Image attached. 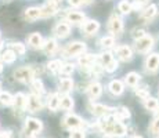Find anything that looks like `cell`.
I'll return each mask as SVG.
<instances>
[{
	"label": "cell",
	"instance_id": "cell-48",
	"mask_svg": "<svg viewBox=\"0 0 159 138\" xmlns=\"http://www.w3.org/2000/svg\"><path fill=\"white\" fill-rule=\"evenodd\" d=\"M133 138H143V137H140V136H134Z\"/></svg>",
	"mask_w": 159,
	"mask_h": 138
},
{
	"label": "cell",
	"instance_id": "cell-45",
	"mask_svg": "<svg viewBox=\"0 0 159 138\" xmlns=\"http://www.w3.org/2000/svg\"><path fill=\"white\" fill-rule=\"evenodd\" d=\"M11 131L10 130H4V131H0V138H11Z\"/></svg>",
	"mask_w": 159,
	"mask_h": 138
},
{
	"label": "cell",
	"instance_id": "cell-19",
	"mask_svg": "<svg viewBox=\"0 0 159 138\" xmlns=\"http://www.w3.org/2000/svg\"><path fill=\"white\" fill-rule=\"evenodd\" d=\"M109 91H111L114 96H120L122 93H123V84H122V82L119 80H112L111 83H109Z\"/></svg>",
	"mask_w": 159,
	"mask_h": 138
},
{
	"label": "cell",
	"instance_id": "cell-21",
	"mask_svg": "<svg viewBox=\"0 0 159 138\" xmlns=\"http://www.w3.org/2000/svg\"><path fill=\"white\" fill-rule=\"evenodd\" d=\"M102 93V87L100 83H93V84L89 87V94L91 98H98Z\"/></svg>",
	"mask_w": 159,
	"mask_h": 138
},
{
	"label": "cell",
	"instance_id": "cell-18",
	"mask_svg": "<svg viewBox=\"0 0 159 138\" xmlns=\"http://www.w3.org/2000/svg\"><path fill=\"white\" fill-rule=\"evenodd\" d=\"M66 20L72 24H80L84 21V14L79 13V11H68L66 14Z\"/></svg>",
	"mask_w": 159,
	"mask_h": 138
},
{
	"label": "cell",
	"instance_id": "cell-5",
	"mask_svg": "<svg viewBox=\"0 0 159 138\" xmlns=\"http://www.w3.org/2000/svg\"><path fill=\"white\" fill-rule=\"evenodd\" d=\"M43 128V124L39 119H33V118H29L26 119V123H25V133L28 136H33V134H38L42 131Z\"/></svg>",
	"mask_w": 159,
	"mask_h": 138
},
{
	"label": "cell",
	"instance_id": "cell-40",
	"mask_svg": "<svg viewBox=\"0 0 159 138\" xmlns=\"http://www.w3.org/2000/svg\"><path fill=\"white\" fill-rule=\"evenodd\" d=\"M68 2L71 6H73V7H79V6H83V4L90 3L91 0H68Z\"/></svg>",
	"mask_w": 159,
	"mask_h": 138
},
{
	"label": "cell",
	"instance_id": "cell-11",
	"mask_svg": "<svg viewBox=\"0 0 159 138\" xmlns=\"http://www.w3.org/2000/svg\"><path fill=\"white\" fill-rule=\"evenodd\" d=\"M145 65H147V69L151 70V72H155L158 68H159V54L154 53L151 55H148L145 61Z\"/></svg>",
	"mask_w": 159,
	"mask_h": 138
},
{
	"label": "cell",
	"instance_id": "cell-14",
	"mask_svg": "<svg viewBox=\"0 0 159 138\" xmlns=\"http://www.w3.org/2000/svg\"><path fill=\"white\" fill-rule=\"evenodd\" d=\"M28 43L32 48H40L43 47V38L40 36V33L35 32L28 38Z\"/></svg>",
	"mask_w": 159,
	"mask_h": 138
},
{
	"label": "cell",
	"instance_id": "cell-8",
	"mask_svg": "<svg viewBox=\"0 0 159 138\" xmlns=\"http://www.w3.org/2000/svg\"><path fill=\"white\" fill-rule=\"evenodd\" d=\"M64 124H65V127H68V128H78V127L84 126V122L76 115H68L65 119H64Z\"/></svg>",
	"mask_w": 159,
	"mask_h": 138
},
{
	"label": "cell",
	"instance_id": "cell-37",
	"mask_svg": "<svg viewBox=\"0 0 159 138\" xmlns=\"http://www.w3.org/2000/svg\"><path fill=\"white\" fill-rule=\"evenodd\" d=\"M73 65L72 64H65V65H62L61 66V69H60V72L61 73H64V75H71V73L73 72Z\"/></svg>",
	"mask_w": 159,
	"mask_h": 138
},
{
	"label": "cell",
	"instance_id": "cell-20",
	"mask_svg": "<svg viewBox=\"0 0 159 138\" xmlns=\"http://www.w3.org/2000/svg\"><path fill=\"white\" fill-rule=\"evenodd\" d=\"M72 88H73V80L72 79L65 78L60 82V91L61 93L66 94V93H69V91H72Z\"/></svg>",
	"mask_w": 159,
	"mask_h": 138
},
{
	"label": "cell",
	"instance_id": "cell-6",
	"mask_svg": "<svg viewBox=\"0 0 159 138\" xmlns=\"http://www.w3.org/2000/svg\"><path fill=\"white\" fill-rule=\"evenodd\" d=\"M154 46V38L148 35H144L136 42V50L139 53H147L149 48Z\"/></svg>",
	"mask_w": 159,
	"mask_h": 138
},
{
	"label": "cell",
	"instance_id": "cell-44",
	"mask_svg": "<svg viewBox=\"0 0 159 138\" xmlns=\"http://www.w3.org/2000/svg\"><path fill=\"white\" fill-rule=\"evenodd\" d=\"M71 138H84V133L82 130H75L72 133V136Z\"/></svg>",
	"mask_w": 159,
	"mask_h": 138
},
{
	"label": "cell",
	"instance_id": "cell-41",
	"mask_svg": "<svg viewBox=\"0 0 159 138\" xmlns=\"http://www.w3.org/2000/svg\"><path fill=\"white\" fill-rule=\"evenodd\" d=\"M136 94L141 98V100H144V101L149 97V93L147 90H144V88H139V90H136Z\"/></svg>",
	"mask_w": 159,
	"mask_h": 138
},
{
	"label": "cell",
	"instance_id": "cell-29",
	"mask_svg": "<svg viewBox=\"0 0 159 138\" xmlns=\"http://www.w3.org/2000/svg\"><path fill=\"white\" fill-rule=\"evenodd\" d=\"M157 11H158V7L155 4H151L149 7H147L145 8V11L143 13V18H145V20H151L152 17H154L155 14H157Z\"/></svg>",
	"mask_w": 159,
	"mask_h": 138
},
{
	"label": "cell",
	"instance_id": "cell-16",
	"mask_svg": "<svg viewBox=\"0 0 159 138\" xmlns=\"http://www.w3.org/2000/svg\"><path fill=\"white\" fill-rule=\"evenodd\" d=\"M94 62H96V57L91 55V54H84V55H82V57L79 58V64H80L82 68H84V69L91 68Z\"/></svg>",
	"mask_w": 159,
	"mask_h": 138
},
{
	"label": "cell",
	"instance_id": "cell-49",
	"mask_svg": "<svg viewBox=\"0 0 159 138\" xmlns=\"http://www.w3.org/2000/svg\"><path fill=\"white\" fill-rule=\"evenodd\" d=\"M53 2H56V3H57V2H60V0H53Z\"/></svg>",
	"mask_w": 159,
	"mask_h": 138
},
{
	"label": "cell",
	"instance_id": "cell-23",
	"mask_svg": "<svg viewBox=\"0 0 159 138\" xmlns=\"http://www.w3.org/2000/svg\"><path fill=\"white\" fill-rule=\"evenodd\" d=\"M39 17H40V10L36 8V7H30V8H28V10L25 11V18L26 20H29V21H33V20H36V18H39Z\"/></svg>",
	"mask_w": 159,
	"mask_h": 138
},
{
	"label": "cell",
	"instance_id": "cell-9",
	"mask_svg": "<svg viewBox=\"0 0 159 138\" xmlns=\"http://www.w3.org/2000/svg\"><path fill=\"white\" fill-rule=\"evenodd\" d=\"M39 10H40V17H51V15H54L58 11V7L56 2H48L47 4H44Z\"/></svg>",
	"mask_w": 159,
	"mask_h": 138
},
{
	"label": "cell",
	"instance_id": "cell-28",
	"mask_svg": "<svg viewBox=\"0 0 159 138\" xmlns=\"http://www.w3.org/2000/svg\"><path fill=\"white\" fill-rule=\"evenodd\" d=\"M15 58H17V55H15V53L13 50H7V51H4V53L2 54V60H3V62H6V64L14 62Z\"/></svg>",
	"mask_w": 159,
	"mask_h": 138
},
{
	"label": "cell",
	"instance_id": "cell-10",
	"mask_svg": "<svg viewBox=\"0 0 159 138\" xmlns=\"http://www.w3.org/2000/svg\"><path fill=\"white\" fill-rule=\"evenodd\" d=\"M54 33H56V36H58V38L64 39L71 33V26L65 22H60L56 28H54Z\"/></svg>",
	"mask_w": 159,
	"mask_h": 138
},
{
	"label": "cell",
	"instance_id": "cell-12",
	"mask_svg": "<svg viewBox=\"0 0 159 138\" xmlns=\"http://www.w3.org/2000/svg\"><path fill=\"white\" fill-rule=\"evenodd\" d=\"M116 54L119 55L122 61H130L133 57V51L129 46H120V47L116 48Z\"/></svg>",
	"mask_w": 159,
	"mask_h": 138
},
{
	"label": "cell",
	"instance_id": "cell-1",
	"mask_svg": "<svg viewBox=\"0 0 159 138\" xmlns=\"http://www.w3.org/2000/svg\"><path fill=\"white\" fill-rule=\"evenodd\" d=\"M101 130L105 134H111L115 137L126 136V127L115 120V118H107L105 122H101Z\"/></svg>",
	"mask_w": 159,
	"mask_h": 138
},
{
	"label": "cell",
	"instance_id": "cell-30",
	"mask_svg": "<svg viewBox=\"0 0 159 138\" xmlns=\"http://www.w3.org/2000/svg\"><path fill=\"white\" fill-rule=\"evenodd\" d=\"M13 98L14 97L10 93L3 91V93H0V104H3V105H11L13 104Z\"/></svg>",
	"mask_w": 159,
	"mask_h": 138
},
{
	"label": "cell",
	"instance_id": "cell-36",
	"mask_svg": "<svg viewBox=\"0 0 159 138\" xmlns=\"http://www.w3.org/2000/svg\"><path fill=\"white\" fill-rule=\"evenodd\" d=\"M115 44V39L112 36H105V38L101 39V46L104 48H109Z\"/></svg>",
	"mask_w": 159,
	"mask_h": 138
},
{
	"label": "cell",
	"instance_id": "cell-39",
	"mask_svg": "<svg viewBox=\"0 0 159 138\" xmlns=\"http://www.w3.org/2000/svg\"><path fill=\"white\" fill-rule=\"evenodd\" d=\"M149 130H151V133L155 134V136H157V134H159V118L155 119V120L152 122L151 128H149Z\"/></svg>",
	"mask_w": 159,
	"mask_h": 138
},
{
	"label": "cell",
	"instance_id": "cell-24",
	"mask_svg": "<svg viewBox=\"0 0 159 138\" xmlns=\"http://www.w3.org/2000/svg\"><path fill=\"white\" fill-rule=\"evenodd\" d=\"M58 106H60V97L58 94H53V96L48 97V109L50 110H57Z\"/></svg>",
	"mask_w": 159,
	"mask_h": 138
},
{
	"label": "cell",
	"instance_id": "cell-38",
	"mask_svg": "<svg viewBox=\"0 0 159 138\" xmlns=\"http://www.w3.org/2000/svg\"><path fill=\"white\" fill-rule=\"evenodd\" d=\"M118 118H119V119H120V118H123V119H129V118H130V112H129V109L125 108V106H122V108L119 109V112H118Z\"/></svg>",
	"mask_w": 159,
	"mask_h": 138
},
{
	"label": "cell",
	"instance_id": "cell-43",
	"mask_svg": "<svg viewBox=\"0 0 159 138\" xmlns=\"http://www.w3.org/2000/svg\"><path fill=\"white\" fill-rule=\"evenodd\" d=\"M143 36H144V30H143V29H134L133 30V38L134 39H137V40H139V39L143 38Z\"/></svg>",
	"mask_w": 159,
	"mask_h": 138
},
{
	"label": "cell",
	"instance_id": "cell-32",
	"mask_svg": "<svg viewBox=\"0 0 159 138\" xmlns=\"http://www.w3.org/2000/svg\"><path fill=\"white\" fill-rule=\"evenodd\" d=\"M145 108L148 110H157L159 108V104H158V100H155V98H151L148 97L145 100Z\"/></svg>",
	"mask_w": 159,
	"mask_h": 138
},
{
	"label": "cell",
	"instance_id": "cell-3",
	"mask_svg": "<svg viewBox=\"0 0 159 138\" xmlns=\"http://www.w3.org/2000/svg\"><path fill=\"white\" fill-rule=\"evenodd\" d=\"M29 112H39L43 108V102H42V98L36 94H30V96L26 97V106Z\"/></svg>",
	"mask_w": 159,
	"mask_h": 138
},
{
	"label": "cell",
	"instance_id": "cell-33",
	"mask_svg": "<svg viewBox=\"0 0 159 138\" xmlns=\"http://www.w3.org/2000/svg\"><path fill=\"white\" fill-rule=\"evenodd\" d=\"M61 66H62V62H61V61H58V60H56V61H51V62H48L47 69L50 70L51 73H57L58 70L61 69Z\"/></svg>",
	"mask_w": 159,
	"mask_h": 138
},
{
	"label": "cell",
	"instance_id": "cell-17",
	"mask_svg": "<svg viewBox=\"0 0 159 138\" xmlns=\"http://www.w3.org/2000/svg\"><path fill=\"white\" fill-rule=\"evenodd\" d=\"M13 104L17 110H22L26 106V97L22 93H18L17 96L13 98Z\"/></svg>",
	"mask_w": 159,
	"mask_h": 138
},
{
	"label": "cell",
	"instance_id": "cell-35",
	"mask_svg": "<svg viewBox=\"0 0 159 138\" xmlns=\"http://www.w3.org/2000/svg\"><path fill=\"white\" fill-rule=\"evenodd\" d=\"M112 60H114V58H112V54L111 53H104V54L100 55V62H101V65L104 66V68H105V66L108 65V64L111 62Z\"/></svg>",
	"mask_w": 159,
	"mask_h": 138
},
{
	"label": "cell",
	"instance_id": "cell-46",
	"mask_svg": "<svg viewBox=\"0 0 159 138\" xmlns=\"http://www.w3.org/2000/svg\"><path fill=\"white\" fill-rule=\"evenodd\" d=\"M147 0H136V3H140V4H141V3H145Z\"/></svg>",
	"mask_w": 159,
	"mask_h": 138
},
{
	"label": "cell",
	"instance_id": "cell-15",
	"mask_svg": "<svg viewBox=\"0 0 159 138\" xmlns=\"http://www.w3.org/2000/svg\"><path fill=\"white\" fill-rule=\"evenodd\" d=\"M98 29H100V24L94 20L86 21L83 25V30H84V33H87V35H94Z\"/></svg>",
	"mask_w": 159,
	"mask_h": 138
},
{
	"label": "cell",
	"instance_id": "cell-42",
	"mask_svg": "<svg viewBox=\"0 0 159 138\" xmlns=\"http://www.w3.org/2000/svg\"><path fill=\"white\" fill-rule=\"evenodd\" d=\"M116 68H118V62H116L115 60H112L111 62L105 66V70L107 72H114V70H116Z\"/></svg>",
	"mask_w": 159,
	"mask_h": 138
},
{
	"label": "cell",
	"instance_id": "cell-7",
	"mask_svg": "<svg viewBox=\"0 0 159 138\" xmlns=\"http://www.w3.org/2000/svg\"><path fill=\"white\" fill-rule=\"evenodd\" d=\"M109 30H111V33L114 36H119L122 33V30H123V22H122V20L119 17H114L111 18V21H109Z\"/></svg>",
	"mask_w": 159,
	"mask_h": 138
},
{
	"label": "cell",
	"instance_id": "cell-22",
	"mask_svg": "<svg viewBox=\"0 0 159 138\" xmlns=\"http://www.w3.org/2000/svg\"><path fill=\"white\" fill-rule=\"evenodd\" d=\"M125 82H126L127 86H131V87H134V86H137V83L140 82V75H139V73H136V72H130L129 75L126 76Z\"/></svg>",
	"mask_w": 159,
	"mask_h": 138
},
{
	"label": "cell",
	"instance_id": "cell-4",
	"mask_svg": "<svg viewBox=\"0 0 159 138\" xmlns=\"http://www.w3.org/2000/svg\"><path fill=\"white\" fill-rule=\"evenodd\" d=\"M14 78L17 79L18 82L28 83V82L32 80V78H33V69L29 68V66H22V68H18L14 72Z\"/></svg>",
	"mask_w": 159,
	"mask_h": 138
},
{
	"label": "cell",
	"instance_id": "cell-13",
	"mask_svg": "<svg viewBox=\"0 0 159 138\" xmlns=\"http://www.w3.org/2000/svg\"><path fill=\"white\" fill-rule=\"evenodd\" d=\"M90 109H91V113H93L94 116H104V115H107L108 112L114 110L112 108H109V106L102 105V104H94V105H91Z\"/></svg>",
	"mask_w": 159,
	"mask_h": 138
},
{
	"label": "cell",
	"instance_id": "cell-27",
	"mask_svg": "<svg viewBox=\"0 0 159 138\" xmlns=\"http://www.w3.org/2000/svg\"><path fill=\"white\" fill-rule=\"evenodd\" d=\"M32 90L35 91V93H38V96L43 94V93H44V86H43V82H42L40 79H35V80L32 82Z\"/></svg>",
	"mask_w": 159,
	"mask_h": 138
},
{
	"label": "cell",
	"instance_id": "cell-25",
	"mask_svg": "<svg viewBox=\"0 0 159 138\" xmlns=\"http://www.w3.org/2000/svg\"><path fill=\"white\" fill-rule=\"evenodd\" d=\"M43 48L47 54H53L54 51L57 50V42L54 40V39H48V40L43 44Z\"/></svg>",
	"mask_w": 159,
	"mask_h": 138
},
{
	"label": "cell",
	"instance_id": "cell-31",
	"mask_svg": "<svg viewBox=\"0 0 159 138\" xmlns=\"http://www.w3.org/2000/svg\"><path fill=\"white\" fill-rule=\"evenodd\" d=\"M118 8H119V11H120L122 14H129L131 10H133V6L130 4L127 0H123V2H120L119 3V6H118Z\"/></svg>",
	"mask_w": 159,
	"mask_h": 138
},
{
	"label": "cell",
	"instance_id": "cell-26",
	"mask_svg": "<svg viewBox=\"0 0 159 138\" xmlns=\"http://www.w3.org/2000/svg\"><path fill=\"white\" fill-rule=\"evenodd\" d=\"M60 106L62 109H65V110H69V109H72V106H73V100L71 97H68V96H65V97H62L60 100Z\"/></svg>",
	"mask_w": 159,
	"mask_h": 138
},
{
	"label": "cell",
	"instance_id": "cell-2",
	"mask_svg": "<svg viewBox=\"0 0 159 138\" xmlns=\"http://www.w3.org/2000/svg\"><path fill=\"white\" fill-rule=\"evenodd\" d=\"M84 50H86V44H84V43H82V42L69 43V44L65 47V50H64V57H66V58L75 57V55L83 54Z\"/></svg>",
	"mask_w": 159,
	"mask_h": 138
},
{
	"label": "cell",
	"instance_id": "cell-34",
	"mask_svg": "<svg viewBox=\"0 0 159 138\" xmlns=\"http://www.w3.org/2000/svg\"><path fill=\"white\" fill-rule=\"evenodd\" d=\"M11 50L15 53V55H22L25 54V46L22 43H14V44H11Z\"/></svg>",
	"mask_w": 159,
	"mask_h": 138
},
{
	"label": "cell",
	"instance_id": "cell-47",
	"mask_svg": "<svg viewBox=\"0 0 159 138\" xmlns=\"http://www.w3.org/2000/svg\"><path fill=\"white\" fill-rule=\"evenodd\" d=\"M3 70V64H2V61H0V72Z\"/></svg>",
	"mask_w": 159,
	"mask_h": 138
}]
</instances>
